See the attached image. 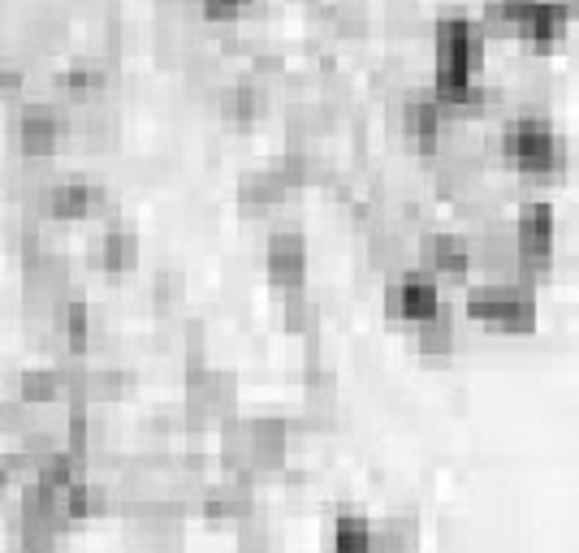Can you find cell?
<instances>
[{"instance_id": "cell-14", "label": "cell", "mask_w": 579, "mask_h": 553, "mask_svg": "<svg viewBox=\"0 0 579 553\" xmlns=\"http://www.w3.org/2000/svg\"><path fill=\"white\" fill-rule=\"evenodd\" d=\"M329 545H334V553H376L372 519H363V515H338Z\"/></svg>"}, {"instance_id": "cell-24", "label": "cell", "mask_w": 579, "mask_h": 553, "mask_svg": "<svg viewBox=\"0 0 579 553\" xmlns=\"http://www.w3.org/2000/svg\"><path fill=\"white\" fill-rule=\"evenodd\" d=\"M286 329L290 333H312L316 329V308L307 303L303 290H290L286 294Z\"/></svg>"}, {"instance_id": "cell-26", "label": "cell", "mask_w": 579, "mask_h": 553, "mask_svg": "<svg viewBox=\"0 0 579 553\" xmlns=\"http://www.w3.org/2000/svg\"><path fill=\"white\" fill-rule=\"evenodd\" d=\"M200 4H204V13L213 22H230V17H238L246 9V0H200Z\"/></svg>"}, {"instance_id": "cell-21", "label": "cell", "mask_w": 579, "mask_h": 553, "mask_svg": "<svg viewBox=\"0 0 579 553\" xmlns=\"http://www.w3.org/2000/svg\"><path fill=\"white\" fill-rule=\"evenodd\" d=\"M260 109H264V100H260V92H255L251 83H238V87L226 92V117L238 121V125H242V121H255Z\"/></svg>"}, {"instance_id": "cell-16", "label": "cell", "mask_w": 579, "mask_h": 553, "mask_svg": "<svg viewBox=\"0 0 579 553\" xmlns=\"http://www.w3.org/2000/svg\"><path fill=\"white\" fill-rule=\"evenodd\" d=\"M61 394H65L61 368H35L22 376V407H48L61 402Z\"/></svg>"}, {"instance_id": "cell-19", "label": "cell", "mask_w": 579, "mask_h": 553, "mask_svg": "<svg viewBox=\"0 0 579 553\" xmlns=\"http://www.w3.org/2000/svg\"><path fill=\"white\" fill-rule=\"evenodd\" d=\"M376 532V553H411L415 550V532H420V524L415 519H389L385 528H372Z\"/></svg>"}, {"instance_id": "cell-29", "label": "cell", "mask_w": 579, "mask_h": 553, "mask_svg": "<svg viewBox=\"0 0 579 553\" xmlns=\"http://www.w3.org/2000/svg\"><path fill=\"white\" fill-rule=\"evenodd\" d=\"M4 553H17V550H4Z\"/></svg>"}, {"instance_id": "cell-22", "label": "cell", "mask_w": 579, "mask_h": 553, "mask_svg": "<svg viewBox=\"0 0 579 553\" xmlns=\"http://www.w3.org/2000/svg\"><path fill=\"white\" fill-rule=\"evenodd\" d=\"M450 346H455V325L442 312L420 325V350L424 354H450Z\"/></svg>"}, {"instance_id": "cell-9", "label": "cell", "mask_w": 579, "mask_h": 553, "mask_svg": "<svg viewBox=\"0 0 579 553\" xmlns=\"http://www.w3.org/2000/svg\"><path fill=\"white\" fill-rule=\"evenodd\" d=\"M303 273H307V247L299 233H277L268 242V277L286 290H299L303 286Z\"/></svg>"}, {"instance_id": "cell-4", "label": "cell", "mask_w": 579, "mask_h": 553, "mask_svg": "<svg viewBox=\"0 0 579 553\" xmlns=\"http://www.w3.org/2000/svg\"><path fill=\"white\" fill-rule=\"evenodd\" d=\"M550 251H554V213L545 204H528L515 229V260L523 273H541L550 268Z\"/></svg>"}, {"instance_id": "cell-23", "label": "cell", "mask_w": 579, "mask_h": 553, "mask_svg": "<svg viewBox=\"0 0 579 553\" xmlns=\"http://www.w3.org/2000/svg\"><path fill=\"white\" fill-rule=\"evenodd\" d=\"M61 316H57V325L65 329V341H70V350L79 354V350H87V308L83 303H65V308H57Z\"/></svg>"}, {"instance_id": "cell-17", "label": "cell", "mask_w": 579, "mask_h": 553, "mask_svg": "<svg viewBox=\"0 0 579 553\" xmlns=\"http://www.w3.org/2000/svg\"><path fill=\"white\" fill-rule=\"evenodd\" d=\"M134 260H138V242L130 229H109L100 238V268L105 273H130Z\"/></svg>"}, {"instance_id": "cell-8", "label": "cell", "mask_w": 579, "mask_h": 553, "mask_svg": "<svg viewBox=\"0 0 579 553\" xmlns=\"http://www.w3.org/2000/svg\"><path fill=\"white\" fill-rule=\"evenodd\" d=\"M200 510L208 515V519H217V524H242V519H251V510H255V497H251V480H226V484H213L204 497H200Z\"/></svg>"}, {"instance_id": "cell-7", "label": "cell", "mask_w": 579, "mask_h": 553, "mask_svg": "<svg viewBox=\"0 0 579 553\" xmlns=\"http://www.w3.org/2000/svg\"><path fill=\"white\" fill-rule=\"evenodd\" d=\"M389 312H394L398 321L424 325V321H433V316L442 312V294H437V286H433L429 277H402V281L389 290Z\"/></svg>"}, {"instance_id": "cell-15", "label": "cell", "mask_w": 579, "mask_h": 553, "mask_svg": "<svg viewBox=\"0 0 579 553\" xmlns=\"http://www.w3.org/2000/svg\"><path fill=\"white\" fill-rule=\"evenodd\" d=\"M429 264H433V273L463 281L467 273H471V251H467L459 238H433L429 242Z\"/></svg>"}, {"instance_id": "cell-5", "label": "cell", "mask_w": 579, "mask_h": 553, "mask_svg": "<svg viewBox=\"0 0 579 553\" xmlns=\"http://www.w3.org/2000/svg\"><path fill=\"white\" fill-rule=\"evenodd\" d=\"M233 381L226 372H208V368H200V372H191V385H186V411H191V420H230L233 416Z\"/></svg>"}, {"instance_id": "cell-1", "label": "cell", "mask_w": 579, "mask_h": 553, "mask_svg": "<svg viewBox=\"0 0 579 553\" xmlns=\"http://www.w3.org/2000/svg\"><path fill=\"white\" fill-rule=\"evenodd\" d=\"M467 316L484 321V325H493V329L502 333H528L536 325V303H532V294L523 286L502 281V286L471 290L467 294Z\"/></svg>"}, {"instance_id": "cell-3", "label": "cell", "mask_w": 579, "mask_h": 553, "mask_svg": "<svg viewBox=\"0 0 579 553\" xmlns=\"http://www.w3.org/2000/svg\"><path fill=\"white\" fill-rule=\"evenodd\" d=\"M506 152L523 173H554L563 165V143L554 139V130L536 117H523L506 130Z\"/></svg>"}, {"instance_id": "cell-28", "label": "cell", "mask_w": 579, "mask_h": 553, "mask_svg": "<svg viewBox=\"0 0 579 553\" xmlns=\"http://www.w3.org/2000/svg\"><path fill=\"white\" fill-rule=\"evenodd\" d=\"M22 87H26L22 70H9V65H0V96H22Z\"/></svg>"}, {"instance_id": "cell-13", "label": "cell", "mask_w": 579, "mask_h": 553, "mask_svg": "<svg viewBox=\"0 0 579 553\" xmlns=\"http://www.w3.org/2000/svg\"><path fill=\"white\" fill-rule=\"evenodd\" d=\"M567 17H571V9L563 0H532V9L523 13L519 26L532 35V44H550L567 31Z\"/></svg>"}, {"instance_id": "cell-12", "label": "cell", "mask_w": 579, "mask_h": 553, "mask_svg": "<svg viewBox=\"0 0 579 553\" xmlns=\"http://www.w3.org/2000/svg\"><path fill=\"white\" fill-rule=\"evenodd\" d=\"M17 134H22V147L31 156H48L57 147V139H61V117L52 109H44V105H31V109L22 112Z\"/></svg>"}, {"instance_id": "cell-25", "label": "cell", "mask_w": 579, "mask_h": 553, "mask_svg": "<svg viewBox=\"0 0 579 553\" xmlns=\"http://www.w3.org/2000/svg\"><path fill=\"white\" fill-rule=\"evenodd\" d=\"M238 553H273V541L264 528H255L251 519H242V532H238Z\"/></svg>"}, {"instance_id": "cell-10", "label": "cell", "mask_w": 579, "mask_h": 553, "mask_svg": "<svg viewBox=\"0 0 579 553\" xmlns=\"http://www.w3.org/2000/svg\"><path fill=\"white\" fill-rule=\"evenodd\" d=\"M402 121H407V130H411L424 147H433V143L442 139V121H446V112H442V105H437L433 92H411V96L402 100Z\"/></svg>"}, {"instance_id": "cell-2", "label": "cell", "mask_w": 579, "mask_h": 553, "mask_svg": "<svg viewBox=\"0 0 579 553\" xmlns=\"http://www.w3.org/2000/svg\"><path fill=\"white\" fill-rule=\"evenodd\" d=\"M484 52V31L467 17L437 26V79H475Z\"/></svg>"}, {"instance_id": "cell-11", "label": "cell", "mask_w": 579, "mask_h": 553, "mask_svg": "<svg viewBox=\"0 0 579 553\" xmlns=\"http://www.w3.org/2000/svg\"><path fill=\"white\" fill-rule=\"evenodd\" d=\"M96 204H100V191H92L83 182H65V187H52L44 195V213L57 221H79V217L96 213Z\"/></svg>"}, {"instance_id": "cell-18", "label": "cell", "mask_w": 579, "mask_h": 553, "mask_svg": "<svg viewBox=\"0 0 579 553\" xmlns=\"http://www.w3.org/2000/svg\"><path fill=\"white\" fill-rule=\"evenodd\" d=\"M286 182L277 178V169H268V173H251V178H242V204L246 208H277L281 200H286Z\"/></svg>"}, {"instance_id": "cell-6", "label": "cell", "mask_w": 579, "mask_h": 553, "mask_svg": "<svg viewBox=\"0 0 579 553\" xmlns=\"http://www.w3.org/2000/svg\"><path fill=\"white\" fill-rule=\"evenodd\" d=\"M242 442H246V471H281L286 467V449L290 433L281 420H251L242 424Z\"/></svg>"}, {"instance_id": "cell-20", "label": "cell", "mask_w": 579, "mask_h": 553, "mask_svg": "<svg viewBox=\"0 0 579 553\" xmlns=\"http://www.w3.org/2000/svg\"><path fill=\"white\" fill-rule=\"evenodd\" d=\"M510 260H515L510 238H506V233H488V238L480 242V251H475L471 264H480V268H488V273H510Z\"/></svg>"}, {"instance_id": "cell-27", "label": "cell", "mask_w": 579, "mask_h": 553, "mask_svg": "<svg viewBox=\"0 0 579 553\" xmlns=\"http://www.w3.org/2000/svg\"><path fill=\"white\" fill-rule=\"evenodd\" d=\"M178 299H182V281H178V277H165V273H160V281H156V303H160V308H165V303L173 308Z\"/></svg>"}]
</instances>
